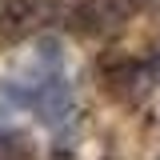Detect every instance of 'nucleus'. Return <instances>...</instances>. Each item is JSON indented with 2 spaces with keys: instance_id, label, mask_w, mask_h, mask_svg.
<instances>
[{
  "instance_id": "nucleus-1",
  "label": "nucleus",
  "mask_w": 160,
  "mask_h": 160,
  "mask_svg": "<svg viewBox=\"0 0 160 160\" xmlns=\"http://www.w3.org/2000/svg\"><path fill=\"white\" fill-rule=\"evenodd\" d=\"M16 100H24V104L36 112L40 124H60V120L72 112V88H68V80L60 76V72H48V76H40L36 84L16 88Z\"/></svg>"
},
{
  "instance_id": "nucleus-2",
  "label": "nucleus",
  "mask_w": 160,
  "mask_h": 160,
  "mask_svg": "<svg viewBox=\"0 0 160 160\" xmlns=\"http://www.w3.org/2000/svg\"><path fill=\"white\" fill-rule=\"evenodd\" d=\"M136 8L128 0H84V4H76V12H72V28L76 32H88V36H108Z\"/></svg>"
},
{
  "instance_id": "nucleus-3",
  "label": "nucleus",
  "mask_w": 160,
  "mask_h": 160,
  "mask_svg": "<svg viewBox=\"0 0 160 160\" xmlns=\"http://www.w3.org/2000/svg\"><path fill=\"white\" fill-rule=\"evenodd\" d=\"M100 84H104V92L108 96H120V100H132L144 92V84H148V64H140L132 56H116L104 64V72H100Z\"/></svg>"
},
{
  "instance_id": "nucleus-4",
  "label": "nucleus",
  "mask_w": 160,
  "mask_h": 160,
  "mask_svg": "<svg viewBox=\"0 0 160 160\" xmlns=\"http://www.w3.org/2000/svg\"><path fill=\"white\" fill-rule=\"evenodd\" d=\"M44 0H0V36L4 40H24L48 20Z\"/></svg>"
},
{
  "instance_id": "nucleus-5",
  "label": "nucleus",
  "mask_w": 160,
  "mask_h": 160,
  "mask_svg": "<svg viewBox=\"0 0 160 160\" xmlns=\"http://www.w3.org/2000/svg\"><path fill=\"white\" fill-rule=\"evenodd\" d=\"M128 4H132V8H136V12H140V8H148L152 0H128Z\"/></svg>"
}]
</instances>
